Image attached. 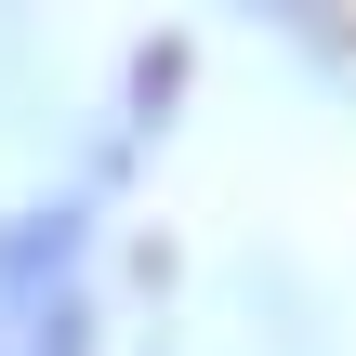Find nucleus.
<instances>
[{
  "mask_svg": "<svg viewBox=\"0 0 356 356\" xmlns=\"http://www.w3.org/2000/svg\"><path fill=\"white\" fill-rule=\"evenodd\" d=\"M0 356H106L92 225H79V198H53V211H13V225H0Z\"/></svg>",
  "mask_w": 356,
  "mask_h": 356,
  "instance_id": "nucleus-1",
  "label": "nucleus"
}]
</instances>
